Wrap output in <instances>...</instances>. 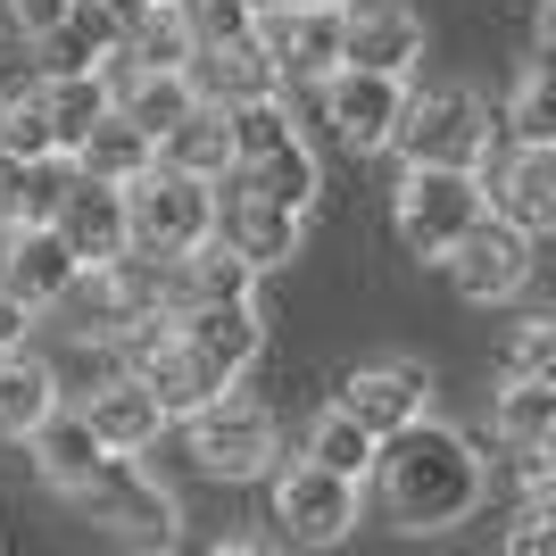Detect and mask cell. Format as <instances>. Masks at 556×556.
<instances>
[{
  "label": "cell",
  "mask_w": 556,
  "mask_h": 556,
  "mask_svg": "<svg viewBox=\"0 0 556 556\" xmlns=\"http://www.w3.org/2000/svg\"><path fill=\"white\" fill-rule=\"evenodd\" d=\"M366 482L382 490V515L399 532H448V523H465L482 507V457H473V441L432 424V416L382 432Z\"/></svg>",
  "instance_id": "obj_1"
},
{
  "label": "cell",
  "mask_w": 556,
  "mask_h": 556,
  "mask_svg": "<svg viewBox=\"0 0 556 556\" xmlns=\"http://www.w3.org/2000/svg\"><path fill=\"white\" fill-rule=\"evenodd\" d=\"M67 498L84 507V523H100V532H116V540H141V548H175V523H184L175 490L141 457H125V448H109Z\"/></svg>",
  "instance_id": "obj_2"
},
{
  "label": "cell",
  "mask_w": 556,
  "mask_h": 556,
  "mask_svg": "<svg viewBox=\"0 0 556 556\" xmlns=\"http://www.w3.org/2000/svg\"><path fill=\"white\" fill-rule=\"evenodd\" d=\"M473 216H490L482 166H407V175H399L391 225H399V241H407L416 257H432V266H441Z\"/></svg>",
  "instance_id": "obj_3"
},
{
  "label": "cell",
  "mask_w": 556,
  "mask_h": 556,
  "mask_svg": "<svg viewBox=\"0 0 556 556\" xmlns=\"http://www.w3.org/2000/svg\"><path fill=\"white\" fill-rule=\"evenodd\" d=\"M191 465L200 473H216V482H250V473H266L275 465V441H282V424H275V407L266 399H250V391H216L208 407H191Z\"/></svg>",
  "instance_id": "obj_4"
},
{
  "label": "cell",
  "mask_w": 556,
  "mask_h": 556,
  "mask_svg": "<svg viewBox=\"0 0 556 556\" xmlns=\"http://www.w3.org/2000/svg\"><path fill=\"white\" fill-rule=\"evenodd\" d=\"M490 109L465 84H441V92H407V109H399V134L391 150L407 166H482L490 159Z\"/></svg>",
  "instance_id": "obj_5"
},
{
  "label": "cell",
  "mask_w": 556,
  "mask_h": 556,
  "mask_svg": "<svg viewBox=\"0 0 556 556\" xmlns=\"http://www.w3.org/2000/svg\"><path fill=\"white\" fill-rule=\"evenodd\" d=\"M441 266H448V282H457V300H473V307L515 300V291L532 282V232L490 208V216H473V225L457 232V250H448Z\"/></svg>",
  "instance_id": "obj_6"
},
{
  "label": "cell",
  "mask_w": 556,
  "mask_h": 556,
  "mask_svg": "<svg viewBox=\"0 0 556 556\" xmlns=\"http://www.w3.org/2000/svg\"><path fill=\"white\" fill-rule=\"evenodd\" d=\"M125 208H134L141 250H191V241H208V225H216V184L175 175V166H150V175L125 184Z\"/></svg>",
  "instance_id": "obj_7"
},
{
  "label": "cell",
  "mask_w": 556,
  "mask_h": 556,
  "mask_svg": "<svg viewBox=\"0 0 556 556\" xmlns=\"http://www.w3.org/2000/svg\"><path fill=\"white\" fill-rule=\"evenodd\" d=\"M357 490L349 473H332V465L300 457L275 473V523L282 540H300V548H332V540H349V523H357Z\"/></svg>",
  "instance_id": "obj_8"
},
{
  "label": "cell",
  "mask_w": 556,
  "mask_h": 556,
  "mask_svg": "<svg viewBox=\"0 0 556 556\" xmlns=\"http://www.w3.org/2000/svg\"><path fill=\"white\" fill-rule=\"evenodd\" d=\"M325 125L341 150H357V159H374V150H391L399 134V109H407V75H374V67H332L325 75Z\"/></svg>",
  "instance_id": "obj_9"
},
{
  "label": "cell",
  "mask_w": 556,
  "mask_h": 556,
  "mask_svg": "<svg viewBox=\"0 0 556 556\" xmlns=\"http://www.w3.org/2000/svg\"><path fill=\"white\" fill-rule=\"evenodd\" d=\"M341 25H349V0H325V9L266 0V9H257V42H266L282 84H325V75L341 67Z\"/></svg>",
  "instance_id": "obj_10"
},
{
  "label": "cell",
  "mask_w": 556,
  "mask_h": 556,
  "mask_svg": "<svg viewBox=\"0 0 556 556\" xmlns=\"http://www.w3.org/2000/svg\"><path fill=\"white\" fill-rule=\"evenodd\" d=\"M208 232L225 241V250H241L257 275H275V266H291V257H300L307 216H300V208H275L266 191L232 184V175H216V225H208Z\"/></svg>",
  "instance_id": "obj_11"
},
{
  "label": "cell",
  "mask_w": 556,
  "mask_h": 556,
  "mask_svg": "<svg viewBox=\"0 0 556 556\" xmlns=\"http://www.w3.org/2000/svg\"><path fill=\"white\" fill-rule=\"evenodd\" d=\"M332 407H349V416L382 441V432H399V424H416L424 407H432V374H424L416 357H382V366H357V374H349Z\"/></svg>",
  "instance_id": "obj_12"
},
{
  "label": "cell",
  "mask_w": 556,
  "mask_h": 556,
  "mask_svg": "<svg viewBox=\"0 0 556 556\" xmlns=\"http://www.w3.org/2000/svg\"><path fill=\"white\" fill-rule=\"evenodd\" d=\"M184 75H191V92L208 100V109H241V100L282 92V75H275V59H266L257 34H241V42H191Z\"/></svg>",
  "instance_id": "obj_13"
},
{
  "label": "cell",
  "mask_w": 556,
  "mask_h": 556,
  "mask_svg": "<svg viewBox=\"0 0 556 556\" xmlns=\"http://www.w3.org/2000/svg\"><path fill=\"white\" fill-rule=\"evenodd\" d=\"M490 208L507 225H523L532 241H548L556 232V141H515L498 159V175H490Z\"/></svg>",
  "instance_id": "obj_14"
},
{
  "label": "cell",
  "mask_w": 556,
  "mask_h": 556,
  "mask_svg": "<svg viewBox=\"0 0 556 556\" xmlns=\"http://www.w3.org/2000/svg\"><path fill=\"white\" fill-rule=\"evenodd\" d=\"M50 225L67 232V250L84 257V266H100V257H116L125 241H134V208H125V184H100V175H75L67 200H59V216Z\"/></svg>",
  "instance_id": "obj_15"
},
{
  "label": "cell",
  "mask_w": 556,
  "mask_h": 556,
  "mask_svg": "<svg viewBox=\"0 0 556 556\" xmlns=\"http://www.w3.org/2000/svg\"><path fill=\"white\" fill-rule=\"evenodd\" d=\"M416 59H424V17H416V9H399V0L349 9V25H341V67L416 75Z\"/></svg>",
  "instance_id": "obj_16"
},
{
  "label": "cell",
  "mask_w": 556,
  "mask_h": 556,
  "mask_svg": "<svg viewBox=\"0 0 556 556\" xmlns=\"http://www.w3.org/2000/svg\"><path fill=\"white\" fill-rule=\"evenodd\" d=\"M84 424L100 432V448H125V457H141V448L166 432V407H159V391L141 382V374H100L92 382V399H84Z\"/></svg>",
  "instance_id": "obj_17"
},
{
  "label": "cell",
  "mask_w": 556,
  "mask_h": 556,
  "mask_svg": "<svg viewBox=\"0 0 556 556\" xmlns=\"http://www.w3.org/2000/svg\"><path fill=\"white\" fill-rule=\"evenodd\" d=\"M75 266H84V257L67 250V232H59V225H9V250H0V282H9V291H17L34 316H42V307L75 282Z\"/></svg>",
  "instance_id": "obj_18"
},
{
  "label": "cell",
  "mask_w": 556,
  "mask_h": 556,
  "mask_svg": "<svg viewBox=\"0 0 556 556\" xmlns=\"http://www.w3.org/2000/svg\"><path fill=\"white\" fill-rule=\"evenodd\" d=\"M125 374H141V382H150V391H159L166 424H184L191 407H208V399H216V391H225V382H232V374L216 366L208 349H191V341H184V325L166 332V341L150 349V357H141V366H125Z\"/></svg>",
  "instance_id": "obj_19"
},
{
  "label": "cell",
  "mask_w": 556,
  "mask_h": 556,
  "mask_svg": "<svg viewBox=\"0 0 556 556\" xmlns=\"http://www.w3.org/2000/svg\"><path fill=\"white\" fill-rule=\"evenodd\" d=\"M175 325H184L191 349H208L232 382H241V374L266 357V307H257V300H208V307H184Z\"/></svg>",
  "instance_id": "obj_20"
},
{
  "label": "cell",
  "mask_w": 556,
  "mask_h": 556,
  "mask_svg": "<svg viewBox=\"0 0 556 556\" xmlns=\"http://www.w3.org/2000/svg\"><path fill=\"white\" fill-rule=\"evenodd\" d=\"M75 175H84V166H75V150H42V159H0V225H50Z\"/></svg>",
  "instance_id": "obj_21"
},
{
  "label": "cell",
  "mask_w": 556,
  "mask_h": 556,
  "mask_svg": "<svg viewBox=\"0 0 556 556\" xmlns=\"http://www.w3.org/2000/svg\"><path fill=\"white\" fill-rule=\"evenodd\" d=\"M25 457H34V473H42V482L67 498V490L84 482V473H92L109 448H100V432L84 424V407H50V416L25 432Z\"/></svg>",
  "instance_id": "obj_22"
},
{
  "label": "cell",
  "mask_w": 556,
  "mask_h": 556,
  "mask_svg": "<svg viewBox=\"0 0 556 556\" xmlns=\"http://www.w3.org/2000/svg\"><path fill=\"white\" fill-rule=\"evenodd\" d=\"M257 266L241 250H225V241H191L184 257H175V316H184V307H208V300H257Z\"/></svg>",
  "instance_id": "obj_23"
},
{
  "label": "cell",
  "mask_w": 556,
  "mask_h": 556,
  "mask_svg": "<svg viewBox=\"0 0 556 556\" xmlns=\"http://www.w3.org/2000/svg\"><path fill=\"white\" fill-rule=\"evenodd\" d=\"M225 175H232V184H250V191H266L275 208H300V216L325 200V166H316L307 134H300V141H282V150H266V159H232Z\"/></svg>",
  "instance_id": "obj_24"
},
{
  "label": "cell",
  "mask_w": 556,
  "mask_h": 556,
  "mask_svg": "<svg viewBox=\"0 0 556 556\" xmlns=\"http://www.w3.org/2000/svg\"><path fill=\"white\" fill-rule=\"evenodd\" d=\"M34 100H42L50 141H59V150H75V141H84V134L100 125V116L116 109V100H109V84H100V67H50L42 84H34Z\"/></svg>",
  "instance_id": "obj_25"
},
{
  "label": "cell",
  "mask_w": 556,
  "mask_h": 556,
  "mask_svg": "<svg viewBox=\"0 0 556 556\" xmlns=\"http://www.w3.org/2000/svg\"><path fill=\"white\" fill-rule=\"evenodd\" d=\"M59 407V366L34 349H0V441H25Z\"/></svg>",
  "instance_id": "obj_26"
},
{
  "label": "cell",
  "mask_w": 556,
  "mask_h": 556,
  "mask_svg": "<svg viewBox=\"0 0 556 556\" xmlns=\"http://www.w3.org/2000/svg\"><path fill=\"white\" fill-rule=\"evenodd\" d=\"M75 166H84V175H100V184H134V175H150V166H159V141L141 134L125 109H109L92 134L75 141Z\"/></svg>",
  "instance_id": "obj_27"
},
{
  "label": "cell",
  "mask_w": 556,
  "mask_h": 556,
  "mask_svg": "<svg viewBox=\"0 0 556 556\" xmlns=\"http://www.w3.org/2000/svg\"><path fill=\"white\" fill-rule=\"evenodd\" d=\"M125 42V17H116L109 0H67V17L50 25V42H34L50 67H100L109 50Z\"/></svg>",
  "instance_id": "obj_28"
},
{
  "label": "cell",
  "mask_w": 556,
  "mask_h": 556,
  "mask_svg": "<svg viewBox=\"0 0 556 556\" xmlns=\"http://www.w3.org/2000/svg\"><path fill=\"white\" fill-rule=\"evenodd\" d=\"M159 166H175V175H200V184H216L232 166V125H225V109H200L175 125V134H159Z\"/></svg>",
  "instance_id": "obj_29"
},
{
  "label": "cell",
  "mask_w": 556,
  "mask_h": 556,
  "mask_svg": "<svg viewBox=\"0 0 556 556\" xmlns=\"http://www.w3.org/2000/svg\"><path fill=\"white\" fill-rule=\"evenodd\" d=\"M116 109H125L141 134L159 141V134H175V125L200 109V92H191V75H184V67H141L134 84H125V100H116Z\"/></svg>",
  "instance_id": "obj_30"
},
{
  "label": "cell",
  "mask_w": 556,
  "mask_h": 556,
  "mask_svg": "<svg viewBox=\"0 0 556 556\" xmlns=\"http://www.w3.org/2000/svg\"><path fill=\"white\" fill-rule=\"evenodd\" d=\"M374 448H382V441H374L349 407H325V416L307 424V448H300V457L332 465V473H349V482H366V473H374Z\"/></svg>",
  "instance_id": "obj_31"
},
{
  "label": "cell",
  "mask_w": 556,
  "mask_h": 556,
  "mask_svg": "<svg viewBox=\"0 0 556 556\" xmlns=\"http://www.w3.org/2000/svg\"><path fill=\"white\" fill-rule=\"evenodd\" d=\"M125 59H134V67H184V59H191V25L175 17V0L125 17Z\"/></svg>",
  "instance_id": "obj_32"
},
{
  "label": "cell",
  "mask_w": 556,
  "mask_h": 556,
  "mask_svg": "<svg viewBox=\"0 0 556 556\" xmlns=\"http://www.w3.org/2000/svg\"><path fill=\"white\" fill-rule=\"evenodd\" d=\"M225 125H232V159H266V150H282V141H300V109H291L282 92L225 109Z\"/></svg>",
  "instance_id": "obj_33"
},
{
  "label": "cell",
  "mask_w": 556,
  "mask_h": 556,
  "mask_svg": "<svg viewBox=\"0 0 556 556\" xmlns=\"http://www.w3.org/2000/svg\"><path fill=\"white\" fill-rule=\"evenodd\" d=\"M507 141H556V50H540L507 100Z\"/></svg>",
  "instance_id": "obj_34"
},
{
  "label": "cell",
  "mask_w": 556,
  "mask_h": 556,
  "mask_svg": "<svg viewBox=\"0 0 556 556\" xmlns=\"http://www.w3.org/2000/svg\"><path fill=\"white\" fill-rule=\"evenodd\" d=\"M498 441H556V382H507L498 391Z\"/></svg>",
  "instance_id": "obj_35"
},
{
  "label": "cell",
  "mask_w": 556,
  "mask_h": 556,
  "mask_svg": "<svg viewBox=\"0 0 556 556\" xmlns=\"http://www.w3.org/2000/svg\"><path fill=\"white\" fill-rule=\"evenodd\" d=\"M507 382H556V307L507 332Z\"/></svg>",
  "instance_id": "obj_36"
},
{
  "label": "cell",
  "mask_w": 556,
  "mask_h": 556,
  "mask_svg": "<svg viewBox=\"0 0 556 556\" xmlns=\"http://www.w3.org/2000/svg\"><path fill=\"white\" fill-rule=\"evenodd\" d=\"M175 17L191 25V42H241L257 34V0H175Z\"/></svg>",
  "instance_id": "obj_37"
},
{
  "label": "cell",
  "mask_w": 556,
  "mask_h": 556,
  "mask_svg": "<svg viewBox=\"0 0 556 556\" xmlns=\"http://www.w3.org/2000/svg\"><path fill=\"white\" fill-rule=\"evenodd\" d=\"M42 150H59V141H50L42 100H34V92L0 100V159H42Z\"/></svg>",
  "instance_id": "obj_38"
},
{
  "label": "cell",
  "mask_w": 556,
  "mask_h": 556,
  "mask_svg": "<svg viewBox=\"0 0 556 556\" xmlns=\"http://www.w3.org/2000/svg\"><path fill=\"white\" fill-rule=\"evenodd\" d=\"M507 548L515 556H556V473H548V482H532L523 515L507 523Z\"/></svg>",
  "instance_id": "obj_39"
},
{
  "label": "cell",
  "mask_w": 556,
  "mask_h": 556,
  "mask_svg": "<svg viewBox=\"0 0 556 556\" xmlns=\"http://www.w3.org/2000/svg\"><path fill=\"white\" fill-rule=\"evenodd\" d=\"M0 17L17 25L25 42H50V25L67 17V0H0Z\"/></svg>",
  "instance_id": "obj_40"
},
{
  "label": "cell",
  "mask_w": 556,
  "mask_h": 556,
  "mask_svg": "<svg viewBox=\"0 0 556 556\" xmlns=\"http://www.w3.org/2000/svg\"><path fill=\"white\" fill-rule=\"evenodd\" d=\"M25 332H34V307H25L17 291L0 282V349H25Z\"/></svg>",
  "instance_id": "obj_41"
},
{
  "label": "cell",
  "mask_w": 556,
  "mask_h": 556,
  "mask_svg": "<svg viewBox=\"0 0 556 556\" xmlns=\"http://www.w3.org/2000/svg\"><path fill=\"white\" fill-rule=\"evenodd\" d=\"M109 9H116V17H134V9H159V0H109Z\"/></svg>",
  "instance_id": "obj_42"
},
{
  "label": "cell",
  "mask_w": 556,
  "mask_h": 556,
  "mask_svg": "<svg viewBox=\"0 0 556 556\" xmlns=\"http://www.w3.org/2000/svg\"><path fill=\"white\" fill-rule=\"evenodd\" d=\"M540 25H548V50H556V0H548V9H540Z\"/></svg>",
  "instance_id": "obj_43"
},
{
  "label": "cell",
  "mask_w": 556,
  "mask_h": 556,
  "mask_svg": "<svg viewBox=\"0 0 556 556\" xmlns=\"http://www.w3.org/2000/svg\"><path fill=\"white\" fill-rule=\"evenodd\" d=\"M0 250H9V225H0Z\"/></svg>",
  "instance_id": "obj_44"
}]
</instances>
